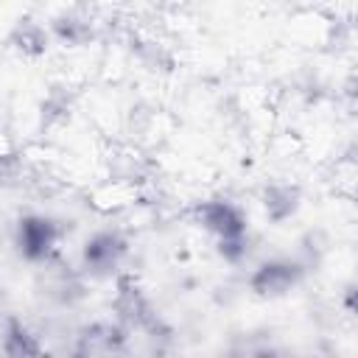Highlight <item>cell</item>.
I'll return each mask as SVG.
<instances>
[{
	"label": "cell",
	"mask_w": 358,
	"mask_h": 358,
	"mask_svg": "<svg viewBox=\"0 0 358 358\" xmlns=\"http://www.w3.org/2000/svg\"><path fill=\"white\" fill-rule=\"evenodd\" d=\"M59 238V227L48 215H25L17 224L14 246L25 260H45Z\"/></svg>",
	"instance_id": "obj_1"
},
{
	"label": "cell",
	"mask_w": 358,
	"mask_h": 358,
	"mask_svg": "<svg viewBox=\"0 0 358 358\" xmlns=\"http://www.w3.org/2000/svg\"><path fill=\"white\" fill-rule=\"evenodd\" d=\"M199 218H201L204 229L213 232L218 241L246 235V215H243V210H241L238 204H232L229 199L204 201L201 210H199Z\"/></svg>",
	"instance_id": "obj_2"
},
{
	"label": "cell",
	"mask_w": 358,
	"mask_h": 358,
	"mask_svg": "<svg viewBox=\"0 0 358 358\" xmlns=\"http://www.w3.org/2000/svg\"><path fill=\"white\" fill-rule=\"evenodd\" d=\"M123 255H126V241L117 232H98L84 243L81 260L92 277H103L117 268Z\"/></svg>",
	"instance_id": "obj_3"
},
{
	"label": "cell",
	"mask_w": 358,
	"mask_h": 358,
	"mask_svg": "<svg viewBox=\"0 0 358 358\" xmlns=\"http://www.w3.org/2000/svg\"><path fill=\"white\" fill-rule=\"evenodd\" d=\"M302 277V266L291 263V260H268L263 263L255 274H252V288L260 296H280L285 291H291Z\"/></svg>",
	"instance_id": "obj_4"
},
{
	"label": "cell",
	"mask_w": 358,
	"mask_h": 358,
	"mask_svg": "<svg viewBox=\"0 0 358 358\" xmlns=\"http://www.w3.org/2000/svg\"><path fill=\"white\" fill-rule=\"evenodd\" d=\"M263 210L271 221H285L299 210V190L294 185H268L263 193Z\"/></svg>",
	"instance_id": "obj_5"
},
{
	"label": "cell",
	"mask_w": 358,
	"mask_h": 358,
	"mask_svg": "<svg viewBox=\"0 0 358 358\" xmlns=\"http://www.w3.org/2000/svg\"><path fill=\"white\" fill-rule=\"evenodd\" d=\"M48 31L34 20H20L11 31V45L28 56H39L48 50Z\"/></svg>",
	"instance_id": "obj_6"
},
{
	"label": "cell",
	"mask_w": 358,
	"mask_h": 358,
	"mask_svg": "<svg viewBox=\"0 0 358 358\" xmlns=\"http://www.w3.org/2000/svg\"><path fill=\"white\" fill-rule=\"evenodd\" d=\"M50 31H53V36H59L62 42H70V45H81L87 36H92L90 22L76 20V17H59V20H53Z\"/></svg>",
	"instance_id": "obj_7"
}]
</instances>
